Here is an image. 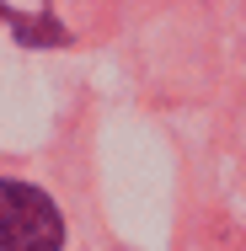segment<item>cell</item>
<instances>
[{
  "mask_svg": "<svg viewBox=\"0 0 246 251\" xmlns=\"http://www.w3.org/2000/svg\"><path fill=\"white\" fill-rule=\"evenodd\" d=\"M64 219L43 187L0 176V251H59Z\"/></svg>",
  "mask_w": 246,
  "mask_h": 251,
  "instance_id": "1",
  "label": "cell"
}]
</instances>
